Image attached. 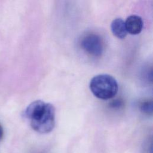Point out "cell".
I'll use <instances>...</instances> for the list:
<instances>
[{
    "mask_svg": "<svg viewBox=\"0 0 153 153\" xmlns=\"http://www.w3.org/2000/svg\"><path fill=\"white\" fill-rule=\"evenodd\" d=\"M25 117L30 121L32 128L40 133H48L55 126V108L53 105L35 100L26 108Z\"/></svg>",
    "mask_w": 153,
    "mask_h": 153,
    "instance_id": "6da1fadb",
    "label": "cell"
},
{
    "mask_svg": "<svg viewBox=\"0 0 153 153\" xmlns=\"http://www.w3.org/2000/svg\"><path fill=\"white\" fill-rule=\"evenodd\" d=\"M90 89L97 98L108 100L117 93L118 85L116 79L108 74H100L94 76L90 82Z\"/></svg>",
    "mask_w": 153,
    "mask_h": 153,
    "instance_id": "7a4b0ae2",
    "label": "cell"
},
{
    "mask_svg": "<svg viewBox=\"0 0 153 153\" xmlns=\"http://www.w3.org/2000/svg\"><path fill=\"white\" fill-rule=\"evenodd\" d=\"M81 45L87 53L93 57L100 56L103 51V41L97 34L88 33L84 36Z\"/></svg>",
    "mask_w": 153,
    "mask_h": 153,
    "instance_id": "3957f363",
    "label": "cell"
},
{
    "mask_svg": "<svg viewBox=\"0 0 153 153\" xmlns=\"http://www.w3.org/2000/svg\"><path fill=\"white\" fill-rule=\"evenodd\" d=\"M143 25L142 18L136 15L129 16L125 22L127 32L131 35L139 34L142 30Z\"/></svg>",
    "mask_w": 153,
    "mask_h": 153,
    "instance_id": "277c9868",
    "label": "cell"
},
{
    "mask_svg": "<svg viewBox=\"0 0 153 153\" xmlns=\"http://www.w3.org/2000/svg\"><path fill=\"white\" fill-rule=\"evenodd\" d=\"M111 28L112 33L118 38L123 39L127 34L125 22L121 19L117 18L114 19L111 23Z\"/></svg>",
    "mask_w": 153,
    "mask_h": 153,
    "instance_id": "5b68a950",
    "label": "cell"
},
{
    "mask_svg": "<svg viewBox=\"0 0 153 153\" xmlns=\"http://www.w3.org/2000/svg\"><path fill=\"white\" fill-rule=\"evenodd\" d=\"M140 111L146 114H151L152 112V103L151 100H146L140 105Z\"/></svg>",
    "mask_w": 153,
    "mask_h": 153,
    "instance_id": "8992f818",
    "label": "cell"
},
{
    "mask_svg": "<svg viewBox=\"0 0 153 153\" xmlns=\"http://www.w3.org/2000/svg\"><path fill=\"white\" fill-rule=\"evenodd\" d=\"M3 133H4V132H3V128H2V127H1V126L0 125V140L2 139V137H3Z\"/></svg>",
    "mask_w": 153,
    "mask_h": 153,
    "instance_id": "52a82bcc",
    "label": "cell"
}]
</instances>
